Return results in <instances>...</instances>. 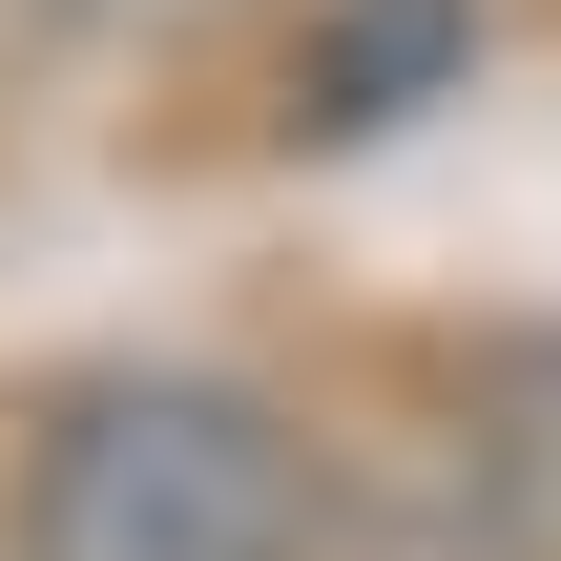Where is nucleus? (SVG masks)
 I'll return each mask as SVG.
<instances>
[{
  "mask_svg": "<svg viewBox=\"0 0 561 561\" xmlns=\"http://www.w3.org/2000/svg\"><path fill=\"white\" fill-rule=\"evenodd\" d=\"M312 437L250 375H83L21 437L0 561H312Z\"/></svg>",
  "mask_w": 561,
  "mask_h": 561,
  "instance_id": "obj_1",
  "label": "nucleus"
},
{
  "mask_svg": "<svg viewBox=\"0 0 561 561\" xmlns=\"http://www.w3.org/2000/svg\"><path fill=\"white\" fill-rule=\"evenodd\" d=\"M458 62H479V0H333V21H312V104H291V125H312V146H375V125H416Z\"/></svg>",
  "mask_w": 561,
  "mask_h": 561,
  "instance_id": "obj_2",
  "label": "nucleus"
},
{
  "mask_svg": "<svg viewBox=\"0 0 561 561\" xmlns=\"http://www.w3.org/2000/svg\"><path fill=\"white\" fill-rule=\"evenodd\" d=\"M312 561H541V520L479 458H396L375 500H312Z\"/></svg>",
  "mask_w": 561,
  "mask_h": 561,
  "instance_id": "obj_3",
  "label": "nucleus"
},
{
  "mask_svg": "<svg viewBox=\"0 0 561 561\" xmlns=\"http://www.w3.org/2000/svg\"><path fill=\"white\" fill-rule=\"evenodd\" d=\"M42 21H104V42H125V21H187V0H42Z\"/></svg>",
  "mask_w": 561,
  "mask_h": 561,
  "instance_id": "obj_4",
  "label": "nucleus"
}]
</instances>
